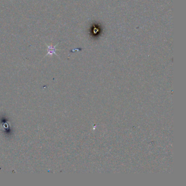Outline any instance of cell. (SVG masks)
Segmentation results:
<instances>
[{"instance_id":"6da1fadb","label":"cell","mask_w":186,"mask_h":186,"mask_svg":"<svg viewBox=\"0 0 186 186\" xmlns=\"http://www.w3.org/2000/svg\"><path fill=\"white\" fill-rule=\"evenodd\" d=\"M56 46H48L47 55L52 56L53 54H56V49L55 48Z\"/></svg>"}]
</instances>
